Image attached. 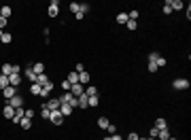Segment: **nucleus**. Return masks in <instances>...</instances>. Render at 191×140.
I'll list each match as a JSON object with an SVG mask.
<instances>
[{
	"label": "nucleus",
	"mask_w": 191,
	"mask_h": 140,
	"mask_svg": "<svg viewBox=\"0 0 191 140\" xmlns=\"http://www.w3.org/2000/svg\"><path fill=\"white\" fill-rule=\"evenodd\" d=\"M40 89H43V87H40L38 83H32V85H30V93H32V96H40Z\"/></svg>",
	"instance_id": "20"
},
{
	"label": "nucleus",
	"mask_w": 191,
	"mask_h": 140,
	"mask_svg": "<svg viewBox=\"0 0 191 140\" xmlns=\"http://www.w3.org/2000/svg\"><path fill=\"white\" fill-rule=\"evenodd\" d=\"M62 89H66V91H70V89H72V85H70V83H68V81H64V83H62Z\"/></svg>",
	"instance_id": "41"
},
{
	"label": "nucleus",
	"mask_w": 191,
	"mask_h": 140,
	"mask_svg": "<svg viewBox=\"0 0 191 140\" xmlns=\"http://www.w3.org/2000/svg\"><path fill=\"white\" fill-rule=\"evenodd\" d=\"M157 58H159V53H155V51H153V53H149V62H155Z\"/></svg>",
	"instance_id": "43"
},
{
	"label": "nucleus",
	"mask_w": 191,
	"mask_h": 140,
	"mask_svg": "<svg viewBox=\"0 0 191 140\" xmlns=\"http://www.w3.org/2000/svg\"><path fill=\"white\" fill-rule=\"evenodd\" d=\"M74 72H79V74L85 72V66H83V64H77V70H74Z\"/></svg>",
	"instance_id": "44"
},
{
	"label": "nucleus",
	"mask_w": 191,
	"mask_h": 140,
	"mask_svg": "<svg viewBox=\"0 0 191 140\" xmlns=\"http://www.w3.org/2000/svg\"><path fill=\"white\" fill-rule=\"evenodd\" d=\"M157 134H159V129L153 125V128H151V132H149V138H157Z\"/></svg>",
	"instance_id": "35"
},
{
	"label": "nucleus",
	"mask_w": 191,
	"mask_h": 140,
	"mask_svg": "<svg viewBox=\"0 0 191 140\" xmlns=\"http://www.w3.org/2000/svg\"><path fill=\"white\" fill-rule=\"evenodd\" d=\"M49 81V77L47 74H45V72H43V74H36V83H38V85H40V87H43V85H45V83Z\"/></svg>",
	"instance_id": "22"
},
{
	"label": "nucleus",
	"mask_w": 191,
	"mask_h": 140,
	"mask_svg": "<svg viewBox=\"0 0 191 140\" xmlns=\"http://www.w3.org/2000/svg\"><path fill=\"white\" fill-rule=\"evenodd\" d=\"M161 11L166 13V15H170V13H172V7H170V0H168L166 4H164V9H161Z\"/></svg>",
	"instance_id": "36"
},
{
	"label": "nucleus",
	"mask_w": 191,
	"mask_h": 140,
	"mask_svg": "<svg viewBox=\"0 0 191 140\" xmlns=\"http://www.w3.org/2000/svg\"><path fill=\"white\" fill-rule=\"evenodd\" d=\"M138 140H155V138H138Z\"/></svg>",
	"instance_id": "48"
},
{
	"label": "nucleus",
	"mask_w": 191,
	"mask_h": 140,
	"mask_svg": "<svg viewBox=\"0 0 191 140\" xmlns=\"http://www.w3.org/2000/svg\"><path fill=\"white\" fill-rule=\"evenodd\" d=\"M157 138H161V140H168V138H170V132H168V129H159Z\"/></svg>",
	"instance_id": "29"
},
{
	"label": "nucleus",
	"mask_w": 191,
	"mask_h": 140,
	"mask_svg": "<svg viewBox=\"0 0 191 140\" xmlns=\"http://www.w3.org/2000/svg\"><path fill=\"white\" fill-rule=\"evenodd\" d=\"M47 13H49V17H58L60 15V0H51Z\"/></svg>",
	"instance_id": "1"
},
{
	"label": "nucleus",
	"mask_w": 191,
	"mask_h": 140,
	"mask_svg": "<svg viewBox=\"0 0 191 140\" xmlns=\"http://www.w3.org/2000/svg\"><path fill=\"white\" fill-rule=\"evenodd\" d=\"M108 123H110V121H108L106 117H100V119H98V128H100V129H106Z\"/></svg>",
	"instance_id": "23"
},
{
	"label": "nucleus",
	"mask_w": 191,
	"mask_h": 140,
	"mask_svg": "<svg viewBox=\"0 0 191 140\" xmlns=\"http://www.w3.org/2000/svg\"><path fill=\"white\" fill-rule=\"evenodd\" d=\"M157 129H168V123H166V119L164 117H159V119H155V123H153Z\"/></svg>",
	"instance_id": "15"
},
{
	"label": "nucleus",
	"mask_w": 191,
	"mask_h": 140,
	"mask_svg": "<svg viewBox=\"0 0 191 140\" xmlns=\"http://www.w3.org/2000/svg\"><path fill=\"white\" fill-rule=\"evenodd\" d=\"M51 89H53V83H51V81H47L45 85H43V89H40V98H49Z\"/></svg>",
	"instance_id": "8"
},
{
	"label": "nucleus",
	"mask_w": 191,
	"mask_h": 140,
	"mask_svg": "<svg viewBox=\"0 0 191 140\" xmlns=\"http://www.w3.org/2000/svg\"><path fill=\"white\" fill-rule=\"evenodd\" d=\"M100 104V98H98V96H91V98H89V106H98Z\"/></svg>",
	"instance_id": "34"
},
{
	"label": "nucleus",
	"mask_w": 191,
	"mask_h": 140,
	"mask_svg": "<svg viewBox=\"0 0 191 140\" xmlns=\"http://www.w3.org/2000/svg\"><path fill=\"white\" fill-rule=\"evenodd\" d=\"M110 140H123V138H121L119 134H110Z\"/></svg>",
	"instance_id": "46"
},
{
	"label": "nucleus",
	"mask_w": 191,
	"mask_h": 140,
	"mask_svg": "<svg viewBox=\"0 0 191 140\" xmlns=\"http://www.w3.org/2000/svg\"><path fill=\"white\" fill-rule=\"evenodd\" d=\"M7 104H9V106H13V108L17 110V108H21V106H24V98H21V96L17 93V96H13L11 100H7Z\"/></svg>",
	"instance_id": "2"
},
{
	"label": "nucleus",
	"mask_w": 191,
	"mask_h": 140,
	"mask_svg": "<svg viewBox=\"0 0 191 140\" xmlns=\"http://www.w3.org/2000/svg\"><path fill=\"white\" fill-rule=\"evenodd\" d=\"M155 64H157V68H164V66H166V58H161V55H159V58L155 59Z\"/></svg>",
	"instance_id": "32"
},
{
	"label": "nucleus",
	"mask_w": 191,
	"mask_h": 140,
	"mask_svg": "<svg viewBox=\"0 0 191 140\" xmlns=\"http://www.w3.org/2000/svg\"><path fill=\"white\" fill-rule=\"evenodd\" d=\"M125 26H128V30H132V32H134V30L138 28V21H134V19H128V23H125Z\"/></svg>",
	"instance_id": "30"
},
{
	"label": "nucleus",
	"mask_w": 191,
	"mask_h": 140,
	"mask_svg": "<svg viewBox=\"0 0 191 140\" xmlns=\"http://www.w3.org/2000/svg\"><path fill=\"white\" fill-rule=\"evenodd\" d=\"M2 96H4V100H11L13 96H17V87H13V85H9L7 89H2Z\"/></svg>",
	"instance_id": "6"
},
{
	"label": "nucleus",
	"mask_w": 191,
	"mask_h": 140,
	"mask_svg": "<svg viewBox=\"0 0 191 140\" xmlns=\"http://www.w3.org/2000/svg\"><path fill=\"white\" fill-rule=\"evenodd\" d=\"M32 70H34V74H43V72H45V64H43V62H36L34 66H32Z\"/></svg>",
	"instance_id": "18"
},
{
	"label": "nucleus",
	"mask_w": 191,
	"mask_h": 140,
	"mask_svg": "<svg viewBox=\"0 0 191 140\" xmlns=\"http://www.w3.org/2000/svg\"><path fill=\"white\" fill-rule=\"evenodd\" d=\"M13 72H15V74H19V72H21V68H19L17 64H13Z\"/></svg>",
	"instance_id": "45"
},
{
	"label": "nucleus",
	"mask_w": 191,
	"mask_h": 140,
	"mask_svg": "<svg viewBox=\"0 0 191 140\" xmlns=\"http://www.w3.org/2000/svg\"><path fill=\"white\" fill-rule=\"evenodd\" d=\"M24 74H26V79H28V81L36 83V74H34V70H32V66H28V68L24 70Z\"/></svg>",
	"instance_id": "12"
},
{
	"label": "nucleus",
	"mask_w": 191,
	"mask_h": 140,
	"mask_svg": "<svg viewBox=\"0 0 191 140\" xmlns=\"http://www.w3.org/2000/svg\"><path fill=\"white\" fill-rule=\"evenodd\" d=\"M53 125H62L64 123V117H62V113L60 110H51V119H49Z\"/></svg>",
	"instance_id": "3"
},
{
	"label": "nucleus",
	"mask_w": 191,
	"mask_h": 140,
	"mask_svg": "<svg viewBox=\"0 0 191 140\" xmlns=\"http://www.w3.org/2000/svg\"><path fill=\"white\" fill-rule=\"evenodd\" d=\"M2 115H4V119H13V117H15V108L7 104L4 108H2Z\"/></svg>",
	"instance_id": "10"
},
{
	"label": "nucleus",
	"mask_w": 191,
	"mask_h": 140,
	"mask_svg": "<svg viewBox=\"0 0 191 140\" xmlns=\"http://www.w3.org/2000/svg\"><path fill=\"white\" fill-rule=\"evenodd\" d=\"M0 74H4V77H11V74H13V64H2Z\"/></svg>",
	"instance_id": "11"
},
{
	"label": "nucleus",
	"mask_w": 191,
	"mask_h": 140,
	"mask_svg": "<svg viewBox=\"0 0 191 140\" xmlns=\"http://www.w3.org/2000/svg\"><path fill=\"white\" fill-rule=\"evenodd\" d=\"M2 34H4V32H2V30H0V38H2Z\"/></svg>",
	"instance_id": "49"
},
{
	"label": "nucleus",
	"mask_w": 191,
	"mask_h": 140,
	"mask_svg": "<svg viewBox=\"0 0 191 140\" xmlns=\"http://www.w3.org/2000/svg\"><path fill=\"white\" fill-rule=\"evenodd\" d=\"M24 117H28V119H34V110H32V108H26Z\"/></svg>",
	"instance_id": "37"
},
{
	"label": "nucleus",
	"mask_w": 191,
	"mask_h": 140,
	"mask_svg": "<svg viewBox=\"0 0 191 140\" xmlns=\"http://www.w3.org/2000/svg\"><path fill=\"white\" fill-rule=\"evenodd\" d=\"M168 140H176V138H168Z\"/></svg>",
	"instance_id": "51"
},
{
	"label": "nucleus",
	"mask_w": 191,
	"mask_h": 140,
	"mask_svg": "<svg viewBox=\"0 0 191 140\" xmlns=\"http://www.w3.org/2000/svg\"><path fill=\"white\" fill-rule=\"evenodd\" d=\"M79 83H81V85H87V83H89V72H81V74H79Z\"/></svg>",
	"instance_id": "25"
},
{
	"label": "nucleus",
	"mask_w": 191,
	"mask_h": 140,
	"mask_svg": "<svg viewBox=\"0 0 191 140\" xmlns=\"http://www.w3.org/2000/svg\"><path fill=\"white\" fill-rule=\"evenodd\" d=\"M11 40H13V36L9 34V32H4V34H2V38H0V43H4V45H9Z\"/></svg>",
	"instance_id": "28"
},
{
	"label": "nucleus",
	"mask_w": 191,
	"mask_h": 140,
	"mask_svg": "<svg viewBox=\"0 0 191 140\" xmlns=\"http://www.w3.org/2000/svg\"><path fill=\"white\" fill-rule=\"evenodd\" d=\"M66 81L70 83V85H74V83H79V72H70V74H68V79H66Z\"/></svg>",
	"instance_id": "24"
},
{
	"label": "nucleus",
	"mask_w": 191,
	"mask_h": 140,
	"mask_svg": "<svg viewBox=\"0 0 191 140\" xmlns=\"http://www.w3.org/2000/svg\"><path fill=\"white\" fill-rule=\"evenodd\" d=\"M70 93L74 96V98H79L81 93H85V85H81V83H74V85H72V89H70Z\"/></svg>",
	"instance_id": "5"
},
{
	"label": "nucleus",
	"mask_w": 191,
	"mask_h": 140,
	"mask_svg": "<svg viewBox=\"0 0 191 140\" xmlns=\"http://www.w3.org/2000/svg\"><path fill=\"white\" fill-rule=\"evenodd\" d=\"M68 9H70V11L77 15V13H79V2H70V4H68Z\"/></svg>",
	"instance_id": "33"
},
{
	"label": "nucleus",
	"mask_w": 191,
	"mask_h": 140,
	"mask_svg": "<svg viewBox=\"0 0 191 140\" xmlns=\"http://www.w3.org/2000/svg\"><path fill=\"white\" fill-rule=\"evenodd\" d=\"M9 83H11L13 87H19V83H21V74H15V72H13L11 77H9Z\"/></svg>",
	"instance_id": "13"
},
{
	"label": "nucleus",
	"mask_w": 191,
	"mask_h": 140,
	"mask_svg": "<svg viewBox=\"0 0 191 140\" xmlns=\"http://www.w3.org/2000/svg\"><path fill=\"white\" fill-rule=\"evenodd\" d=\"M11 83H9V77H4V74H0V89H7Z\"/></svg>",
	"instance_id": "26"
},
{
	"label": "nucleus",
	"mask_w": 191,
	"mask_h": 140,
	"mask_svg": "<svg viewBox=\"0 0 191 140\" xmlns=\"http://www.w3.org/2000/svg\"><path fill=\"white\" fill-rule=\"evenodd\" d=\"M102 140H110V136H108V138H102Z\"/></svg>",
	"instance_id": "50"
},
{
	"label": "nucleus",
	"mask_w": 191,
	"mask_h": 140,
	"mask_svg": "<svg viewBox=\"0 0 191 140\" xmlns=\"http://www.w3.org/2000/svg\"><path fill=\"white\" fill-rule=\"evenodd\" d=\"M77 102H79V106H81V108H87V106H89V98H87L85 93H81V96L77 98Z\"/></svg>",
	"instance_id": "14"
},
{
	"label": "nucleus",
	"mask_w": 191,
	"mask_h": 140,
	"mask_svg": "<svg viewBox=\"0 0 191 140\" xmlns=\"http://www.w3.org/2000/svg\"><path fill=\"white\" fill-rule=\"evenodd\" d=\"M40 106H43V104H40ZM40 117H43L45 121H49V119H51V110H49V108H45V106H43V108H40Z\"/></svg>",
	"instance_id": "27"
},
{
	"label": "nucleus",
	"mask_w": 191,
	"mask_h": 140,
	"mask_svg": "<svg viewBox=\"0 0 191 140\" xmlns=\"http://www.w3.org/2000/svg\"><path fill=\"white\" fill-rule=\"evenodd\" d=\"M85 96H87V98L98 96V87H94V85H87V87H85Z\"/></svg>",
	"instance_id": "17"
},
{
	"label": "nucleus",
	"mask_w": 191,
	"mask_h": 140,
	"mask_svg": "<svg viewBox=\"0 0 191 140\" xmlns=\"http://www.w3.org/2000/svg\"><path fill=\"white\" fill-rule=\"evenodd\" d=\"M128 19H134V21H136V19H138V11H130L128 13Z\"/></svg>",
	"instance_id": "38"
},
{
	"label": "nucleus",
	"mask_w": 191,
	"mask_h": 140,
	"mask_svg": "<svg viewBox=\"0 0 191 140\" xmlns=\"http://www.w3.org/2000/svg\"><path fill=\"white\" fill-rule=\"evenodd\" d=\"M45 108H49V110H60V100L58 98H53V100H49V102H45Z\"/></svg>",
	"instance_id": "7"
},
{
	"label": "nucleus",
	"mask_w": 191,
	"mask_h": 140,
	"mask_svg": "<svg viewBox=\"0 0 191 140\" xmlns=\"http://www.w3.org/2000/svg\"><path fill=\"white\" fill-rule=\"evenodd\" d=\"M138 138H140L138 134H130V136H128V140H138Z\"/></svg>",
	"instance_id": "47"
},
{
	"label": "nucleus",
	"mask_w": 191,
	"mask_h": 140,
	"mask_svg": "<svg viewBox=\"0 0 191 140\" xmlns=\"http://www.w3.org/2000/svg\"><path fill=\"white\" fill-rule=\"evenodd\" d=\"M0 9H2V7H0Z\"/></svg>",
	"instance_id": "52"
},
{
	"label": "nucleus",
	"mask_w": 191,
	"mask_h": 140,
	"mask_svg": "<svg viewBox=\"0 0 191 140\" xmlns=\"http://www.w3.org/2000/svg\"><path fill=\"white\" fill-rule=\"evenodd\" d=\"M108 134H117V128H115V125H113V123H108Z\"/></svg>",
	"instance_id": "42"
},
{
	"label": "nucleus",
	"mask_w": 191,
	"mask_h": 140,
	"mask_svg": "<svg viewBox=\"0 0 191 140\" xmlns=\"http://www.w3.org/2000/svg\"><path fill=\"white\" fill-rule=\"evenodd\" d=\"M117 21L119 23H128V13H119V15H117Z\"/></svg>",
	"instance_id": "31"
},
{
	"label": "nucleus",
	"mask_w": 191,
	"mask_h": 140,
	"mask_svg": "<svg viewBox=\"0 0 191 140\" xmlns=\"http://www.w3.org/2000/svg\"><path fill=\"white\" fill-rule=\"evenodd\" d=\"M172 87H174V89H189V81H187V79H174Z\"/></svg>",
	"instance_id": "4"
},
{
	"label": "nucleus",
	"mask_w": 191,
	"mask_h": 140,
	"mask_svg": "<svg viewBox=\"0 0 191 140\" xmlns=\"http://www.w3.org/2000/svg\"><path fill=\"white\" fill-rule=\"evenodd\" d=\"M32 123H34V121L28 119V117H21V121H19V125H21L24 129H30V128H32Z\"/></svg>",
	"instance_id": "16"
},
{
	"label": "nucleus",
	"mask_w": 191,
	"mask_h": 140,
	"mask_svg": "<svg viewBox=\"0 0 191 140\" xmlns=\"http://www.w3.org/2000/svg\"><path fill=\"white\" fill-rule=\"evenodd\" d=\"M11 13H13V11H11V7H7V4L0 9V15H2L4 19H9V17H11Z\"/></svg>",
	"instance_id": "21"
},
{
	"label": "nucleus",
	"mask_w": 191,
	"mask_h": 140,
	"mask_svg": "<svg viewBox=\"0 0 191 140\" xmlns=\"http://www.w3.org/2000/svg\"><path fill=\"white\" fill-rule=\"evenodd\" d=\"M170 7H172V11H180V9L185 7V2H180V0H170Z\"/></svg>",
	"instance_id": "19"
},
{
	"label": "nucleus",
	"mask_w": 191,
	"mask_h": 140,
	"mask_svg": "<svg viewBox=\"0 0 191 140\" xmlns=\"http://www.w3.org/2000/svg\"><path fill=\"white\" fill-rule=\"evenodd\" d=\"M7 23H9V19H4V17L0 15V30H4V28H7Z\"/></svg>",
	"instance_id": "39"
},
{
	"label": "nucleus",
	"mask_w": 191,
	"mask_h": 140,
	"mask_svg": "<svg viewBox=\"0 0 191 140\" xmlns=\"http://www.w3.org/2000/svg\"><path fill=\"white\" fill-rule=\"evenodd\" d=\"M149 72H157V64L155 62H149Z\"/></svg>",
	"instance_id": "40"
},
{
	"label": "nucleus",
	"mask_w": 191,
	"mask_h": 140,
	"mask_svg": "<svg viewBox=\"0 0 191 140\" xmlns=\"http://www.w3.org/2000/svg\"><path fill=\"white\" fill-rule=\"evenodd\" d=\"M72 110H74V108H72L70 104H60V113H62V117H64V119H66V117H70Z\"/></svg>",
	"instance_id": "9"
}]
</instances>
